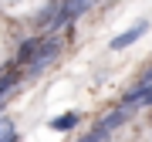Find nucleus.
Here are the masks:
<instances>
[{
	"mask_svg": "<svg viewBox=\"0 0 152 142\" xmlns=\"http://www.w3.org/2000/svg\"><path fill=\"white\" fill-rule=\"evenodd\" d=\"M81 142H108V135H105L102 129H91V132H88V135H85Z\"/></svg>",
	"mask_w": 152,
	"mask_h": 142,
	"instance_id": "obj_9",
	"label": "nucleus"
},
{
	"mask_svg": "<svg viewBox=\"0 0 152 142\" xmlns=\"http://www.w3.org/2000/svg\"><path fill=\"white\" fill-rule=\"evenodd\" d=\"M139 105H152V85H149V88H145V91H142V95H139Z\"/></svg>",
	"mask_w": 152,
	"mask_h": 142,
	"instance_id": "obj_11",
	"label": "nucleus"
},
{
	"mask_svg": "<svg viewBox=\"0 0 152 142\" xmlns=\"http://www.w3.org/2000/svg\"><path fill=\"white\" fill-rule=\"evenodd\" d=\"M98 4V0H61V10H58V17L48 24V37H54V34L61 31V27H71V24L78 20L85 10H91V7Z\"/></svg>",
	"mask_w": 152,
	"mask_h": 142,
	"instance_id": "obj_1",
	"label": "nucleus"
},
{
	"mask_svg": "<svg viewBox=\"0 0 152 142\" xmlns=\"http://www.w3.org/2000/svg\"><path fill=\"white\" fill-rule=\"evenodd\" d=\"M78 122H81L78 112H64V115H58V119H51V129H54V132H71Z\"/></svg>",
	"mask_w": 152,
	"mask_h": 142,
	"instance_id": "obj_5",
	"label": "nucleus"
},
{
	"mask_svg": "<svg viewBox=\"0 0 152 142\" xmlns=\"http://www.w3.org/2000/svg\"><path fill=\"white\" fill-rule=\"evenodd\" d=\"M17 85H20V75H17V71H4V75H0V102H4Z\"/></svg>",
	"mask_w": 152,
	"mask_h": 142,
	"instance_id": "obj_7",
	"label": "nucleus"
},
{
	"mask_svg": "<svg viewBox=\"0 0 152 142\" xmlns=\"http://www.w3.org/2000/svg\"><path fill=\"white\" fill-rule=\"evenodd\" d=\"M58 10H61V0H54V4H48V7H44V10L37 14V24H51V20L58 17Z\"/></svg>",
	"mask_w": 152,
	"mask_h": 142,
	"instance_id": "obj_8",
	"label": "nucleus"
},
{
	"mask_svg": "<svg viewBox=\"0 0 152 142\" xmlns=\"http://www.w3.org/2000/svg\"><path fill=\"white\" fill-rule=\"evenodd\" d=\"M149 31V20H139V24H132L125 34H118V37H112V51H122V48H129V44H135L142 34Z\"/></svg>",
	"mask_w": 152,
	"mask_h": 142,
	"instance_id": "obj_4",
	"label": "nucleus"
},
{
	"mask_svg": "<svg viewBox=\"0 0 152 142\" xmlns=\"http://www.w3.org/2000/svg\"><path fill=\"white\" fill-rule=\"evenodd\" d=\"M0 142H17V129H10V132H4V135H0Z\"/></svg>",
	"mask_w": 152,
	"mask_h": 142,
	"instance_id": "obj_12",
	"label": "nucleus"
},
{
	"mask_svg": "<svg viewBox=\"0 0 152 142\" xmlns=\"http://www.w3.org/2000/svg\"><path fill=\"white\" fill-rule=\"evenodd\" d=\"M10 129H14V122H10V119H7V115H4V112H0V135H4V132H10Z\"/></svg>",
	"mask_w": 152,
	"mask_h": 142,
	"instance_id": "obj_10",
	"label": "nucleus"
},
{
	"mask_svg": "<svg viewBox=\"0 0 152 142\" xmlns=\"http://www.w3.org/2000/svg\"><path fill=\"white\" fill-rule=\"evenodd\" d=\"M41 41H44V37H31V41H24L20 48H17V64H31V58H34V51L41 48Z\"/></svg>",
	"mask_w": 152,
	"mask_h": 142,
	"instance_id": "obj_6",
	"label": "nucleus"
},
{
	"mask_svg": "<svg viewBox=\"0 0 152 142\" xmlns=\"http://www.w3.org/2000/svg\"><path fill=\"white\" fill-rule=\"evenodd\" d=\"M58 54H61V41H58V37H44V41H41V48L34 51L31 64H27V75H31V78H37L41 71L58 58Z\"/></svg>",
	"mask_w": 152,
	"mask_h": 142,
	"instance_id": "obj_2",
	"label": "nucleus"
},
{
	"mask_svg": "<svg viewBox=\"0 0 152 142\" xmlns=\"http://www.w3.org/2000/svg\"><path fill=\"white\" fill-rule=\"evenodd\" d=\"M132 115H135V108H129V105H118V108H115L112 115H105V119L98 122L95 129H102L105 135H108V132H115V129H118V125H122L125 119H132Z\"/></svg>",
	"mask_w": 152,
	"mask_h": 142,
	"instance_id": "obj_3",
	"label": "nucleus"
}]
</instances>
